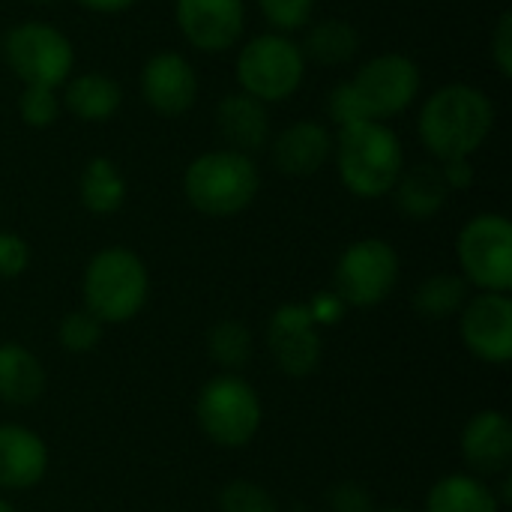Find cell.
Instances as JSON below:
<instances>
[{"label":"cell","instance_id":"obj_1","mask_svg":"<svg viewBox=\"0 0 512 512\" xmlns=\"http://www.w3.org/2000/svg\"><path fill=\"white\" fill-rule=\"evenodd\" d=\"M495 129L492 99L465 81L438 87L420 108L417 132L423 147L438 159H471Z\"/></svg>","mask_w":512,"mask_h":512},{"label":"cell","instance_id":"obj_2","mask_svg":"<svg viewBox=\"0 0 512 512\" xmlns=\"http://www.w3.org/2000/svg\"><path fill=\"white\" fill-rule=\"evenodd\" d=\"M333 159L342 186L366 201L390 195L405 171V147L381 120L342 126L333 135Z\"/></svg>","mask_w":512,"mask_h":512},{"label":"cell","instance_id":"obj_3","mask_svg":"<svg viewBox=\"0 0 512 512\" xmlns=\"http://www.w3.org/2000/svg\"><path fill=\"white\" fill-rule=\"evenodd\" d=\"M261 189V174L252 156L237 150H207L186 165L183 192L186 201L204 216H237L243 213Z\"/></svg>","mask_w":512,"mask_h":512},{"label":"cell","instance_id":"obj_4","mask_svg":"<svg viewBox=\"0 0 512 512\" xmlns=\"http://www.w3.org/2000/svg\"><path fill=\"white\" fill-rule=\"evenodd\" d=\"M84 309L102 324H126L132 321L150 294V276L144 261L126 246L99 249L81 282Z\"/></svg>","mask_w":512,"mask_h":512},{"label":"cell","instance_id":"obj_5","mask_svg":"<svg viewBox=\"0 0 512 512\" xmlns=\"http://www.w3.org/2000/svg\"><path fill=\"white\" fill-rule=\"evenodd\" d=\"M306 78V57L285 33L252 36L237 54V84L264 105L291 99Z\"/></svg>","mask_w":512,"mask_h":512},{"label":"cell","instance_id":"obj_6","mask_svg":"<svg viewBox=\"0 0 512 512\" xmlns=\"http://www.w3.org/2000/svg\"><path fill=\"white\" fill-rule=\"evenodd\" d=\"M201 432L225 450L246 447L261 429V399L255 387L231 372L207 381L195 399Z\"/></svg>","mask_w":512,"mask_h":512},{"label":"cell","instance_id":"obj_7","mask_svg":"<svg viewBox=\"0 0 512 512\" xmlns=\"http://www.w3.org/2000/svg\"><path fill=\"white\" fill-rule=\"evenodd\" d=\"M3 54L21 84H42L57 90L72 78L75 69V48L69 36L42 21L15 24L3 39Z\"/></svg>","mask_w":512,"mask_h":512},{"label":"cell","instance_id":"obj_8","mask_svg":"<svg viewBox=\"0 0 512 512\" xmlns=\"http://www.w3.org/2000/svg\"><path fill=\"white\" fill-rule=\"evenodd\" d=\"M462 279L480 291L507 294L512 288V225L501 213L474 216L456 240Z\"/></svg>","mask_w":512,"mask_h":512},{"label":"cell","instance_id":"obj_9","mask_svg":"<svg viewBox=\"0 0 512 512\" xmlns=\"http://www.w3.org/2000/svg\"><path fill=\"white\" fill-rule=\"evenodd\" d=\"M399 282V255L381 237H363L351 243L336 264L333 285L345 306L372 309L384 303Z\"/></svg>","mask_w":512,"mask_h":512},{"label":"cell","instance_id":"obj_10","mask_svg":"<svg viewBox=\"0 0 512 512\" xmlns=\"http://www.w3.org/2000/svg\"><path fill=\"white\" fill-rule=\"evenodd\" d=\"M420 84H423L420 66L408 54H396V51L366 60L351 78V87L363 105L366 120H381V123L408 111L420 93Z\"/></svg>","mask_w":512,"mask_h":512},{"label":"cell","instance_id":"obj_11","mask_svg":"<svg viewBox=\"0 0 512 512\" xmlns=\"http://www.w3.org/2000/svg\"><path fill=\"white\" fill-rule=\"evenodd\" d=\"M459 333L477 360L504 366L512 357V300L498 291L468 297L462 306Z\"/></svg>","mask_w":512,"mask_h":512},{"label":"cell","instance_id":"obj_12","mask_svg":"<svg viewBox=\"0 0 512 512\" xmlns=\"http://www.w3.org/2000/svg\"><path fill=\"white\" fill-rule=\"evenodd\" d=\"M267 345L276 366L288 378H306L318 369L324 348L321 333L306 309V303H285L273 312L267 324Z\"/></svg>","mask_w":512,"mask_h":512},{"label":"cell","instance_id":"obj_13","mask_svg":"<svg viewBox=\"0 0 512 512\" xmlns=\"http://www.w3.org/2000/svg\"><path fill=\"white\" fill-rule=\"evenodd\" d=\"M174 15L186 42L204 54H222L234 48L246 30L243 0H177Z\"/></svg>","mask_w":512,"mask_h":512},{"label":"cell","instance_id":"obj_14","mask_svg":"<svg viewBox=\"0 0 512 512\" xmlns=\"http://www.w3.org/2000/svg\"><path fill=\"white\" fill-rule=\"evenodd\" d=\"M141 99L162 117L186 114L198 99V72L177 51L153 54L141 69Z\"/></svg>","mask_w":512,"mask_h":512},{"label":"cell","instance_id":"obj_15","mask_svg":"<svg viewBox=\"0 0 512 512\" xmlns=\"http://www.w3.org/2000/svg\"><path fill=\"white\" fill-rule=\"evenodd\" d=\"M333 159V135L318 120H297L273 138V165L288 177H312Z\"/></svg>","mask_w":512,"mask_h":512},{"label":"cell","instance_id":"obj_16","mask_svg":"<svg viewBox=\"0 0 512 512\" xmlns=\"http://www.w3.org/2000/svg\"><path fill=\"white\" fill-rule=\"evenodd\" d=\"M462 456L477 474H507L512 462V423L504 411H480L462 429Z\"/></svg>","mask_w":512,"mask_h":512},{"label":"cell","instance_id":"obj_17","mask_svg":"<svg viewBox=\"0 0 512 512\" xmlns=\"http://www.w3.org/2000/svg\"><path fill=\"white\" fill-rule=\"evenodd\" d=\"M48 471L45 441L24 426L0 423V489H33Z\"/></svg>","mask_w":512,"mask_h":512},{"label":"cell","instance_id":"obj_18","mask_svg":"<svg viewBox=\"0 0 512 512\" xmlns=\"http://www.w3.org/2000/svg\"><path fill=\"white\" fill-rule=\"evenodd\" d=\"M216 129L225 138L228 150L237 153H255L270 141V117L267 105L258 102L255 96L237 90L219 99L216 105Z\"/></svg>","mask_w":512,"mask_h":512},{"label":"cell","instance_id":"obj_19","mask_svg":"<svg viewBox=\"0 0 512 512\" xmlns=\"http://www.w3.org/2000/svg\"><path fill=\"white\" fill-rule=\"evenodd\" d=\"M123 105L120 84L105 72H81L66 81L63 108L81 123H105Z\"/></svg>","mask_w":512,"mask_h":512},{"label":"cell","instance_id":"obj_20","mask_svg":"<svg viewBox=\"0 0 512 512\" xmlns=\"http://www.w3.org/2000/svg\"><path fill=\"white\" fill-rule=\"evenodd\" d=\"M396 192V207L408 216V219H432L444 210L450 189L444 183L441 165H414L405 168L402 177L393 186Z\"/></svg>","mask_w":512,"mask_h":512},{"label":"cell","instance_id":"obj_21","mask_svg":"<svg viewBox=\"0 0 512 512\" xmlns=\"http://www.w3.org/2000/svg\"><path fill=\"white\" fill-rule=\"evenodd\" d=\"M45 393L42 363L18 342L0 345V402L24 408Z\"/></svg>","mask_w":512,"mask_h":512},{"label":"cell","instance_id":"obj_22","mask_svg":"<svg viewBox=\"0 0 512 512\" xmlns=\"http://www.w3.org/2000/svg\"><path fill=\"white\" fill-rule=\"evenodd\" d=\"M78 198L93 216H111L126 201V180L108 156H93L78 180Z\"/></svg>","mask_w":512,"mask_h":512},{"label":"cell","instance_id":"obj_23","mask_svg":"<svg viewBox=\"0 0 512 512\" xmlns=\"http://www.w3.org/2000/svg\"><path fill=\"white\" fill-rule=\"evenodd\" d=\"M426 512H501V501L480 477L450 474L432 486Z\"/></svg>","mask_w":512,"mask_h":512},{"label":"cell","instance_id":"obj_24","mask_svg":"<svg viewBox=\"0 0 512 512\" xmlns=\"http://www.w3.org/2000/svg\"><path fill=\"white\" fill-rule=\"evenodd\" d=\"M306 63H321V66H342L348 60H354V54L360 51V33L354 24L342 21V18H324L315 21L300 45Z\"/></svg>","mask_w":512,"mask_h":512},{"label":"cell","instance_id":"obj_25","mask_svg":"<svg viewBox=\"0 0 512 512\" xmlns=\"http://www.w3.org/2000/svg\"><path fill=\"white\" fill-rule=\"evenodd\" d=\"M465 303H468V282L456 273H435L414 294V309L429 321H444L462 312Z\"/></svg>","mask_w":512,"mask_h":512},{"label":"cell","instance_id":"obj_26","mask_svg":"<svg viewBox=\"0 0 512 512\" xmlns=\"http://www.w3.org/2000/svg\"><path fill=\"white\" fill-rule=\"evenodd\" d=\"M207 351L216 366L237 372L252 360V333L240 321H219L207 336Z\"/></svg>","mask_w":512,"mask_h":512},{"label":"cell","instance_id":"obj_27","mask_svg":"<svg viewBox=\"0 0 512 512\" xmlns=\"http://www.w3.org/2000/svg\"><path fill=\"white\" fill-rule=\"evenodd\" d=\"M18 114L33 129L51 126L57 120V114H60L57 90L54 87H42V84H24V90L18 96Z\"/></svg>","mask_w":512,"mask_h":512},{"label":"cell","instance_id":"obj_28","mask_svg":"<svg viewBox=\"0 0 512 512\" xmlns=\"http://www.w3.org/2000/svg\"><path fill=\"white\" fill-rule=\"evenodd\" d=\"M57 336H60V345L69 354H90L102 339V321H96L87 309H78V312H69L60 321Z\"/></svg>","mask_w":512,"mask_h":512},{"label":"cell","instance_id":"obj_29","mask_svg":"<svg viewBox=\"0 0 512 512\" xmlns=\"http://www.w3.org/2000/svg\"><path fill=\"white\" fill-rule=\"evenodd\" d=\"M258 9L264 21L273 27V33H294L312 21L315 0H258Z\"/></svg>","mask_w":512,"mask_h":512},{"label":"cell","instance_id":"obj_30","mask_svg":"<svg viewBox=\"0 0 512 512\" xmlns=\"http://www.w3.org/2000/svg\"><path fill=\"white\" fill-rule=\"evenodd\" d=\"M219 504H222V512H276V501L267 495V489L255 483H243V480L225 486Z\"/></svg>","mask_w":512,"mask_h":512},{"label":"cell","instance_id":"obj_31","mask_svg":"<svg viewBox=\"0 0 512 512\" xmlns=\"http://www.w3.org/2000/svg\"><path fill=\"white\" fill-rule=\"evenodd\" d=\"M327 111H330V117H333V123H336L339 129L366 120L363 105H360V99H357L351 81H342V84L333 87V93H330V99H327Z\"/></svg>","mask_w":512,"mask_h":512},{"label":"cell","instance_id":"obj_32","mask_svg":"<svg viewBox=\"0 0 512 512\" xmlns=\"http://www.w3.org/2000/svg\"><path fill=\"white\" fill-rule=\"evenodd\" d=\"M30 264V246L12 231H0V279H18Z\"/></svg>","mask_w":512,"mask_h":512},{"label":"cell","instance_id":"obj_33","mask_svg":"<svg viewBox=\"0 0 512 512\" xmlns=\"http://www.w3.org/2000/svg\"><path fill=\"white\" fill-rule=\"evenodd\" d=\"M492 60L504 78L512 75V12L507 9L492 30Z\"/></svg>","mask_w":512,"mask_h":512},{"label":"cell","instance_id":"obj_34","mask_svg":"<svg viewBox=\"0 0 512 512\" xmlns=\"http://www.w3.org/2000/svg\"><path fill=\"white\" fill-rule=\"evenodd\" d=\"M306 309H309V315H312V321H315V327H333V324H339L342 321V315H345V303L339 300V294L336 291H324V294H315L309 303H306Z\"/></svg>","mask_w":512,"mask_h":512},{"label":"cell","instance_id":"obj_35","mask_svg":"<svg viewBox=\"0 0 512 512\" xmlns=\"http://www.w3.org/2000/svg\"><path fill=\"white\" fill-rule=\"evenodd\" d=\"M330 507H333V512H372V498L366 495L363 486H357V483H342V486L333 489Z\"/></svg>","mask_w":512,"mask_h":512},{"label":"cell","instance_id":"obj_36","mask_svg":"<svg viewBox=\"0 0 512 512\" xmlns=\"http://www.w3.org/2000/svg\"><path fill=\"white\" fill-rule=\"evenodd\" d=\"M441 174H444V183H447L450 192H459V189H471L474 186V165H471V159L441 162Z\"/></svg>","mask_w":512,"mask_h":512},{"label":"cell","instance_id":"obj_37","mask_svg":"<svg viewBox=\"0 0 512 512\" xmlns=\"http://www.w3.org/2000/svg\"><path fill=\"white\" fill-rule=\"evenodd\" d=\"M78 6L90 9V12H105V15H114V12H126L129 6H135V0H75Z\"/></svg>","mask_w":512,"mask_h":512},{"label":"cell","instance_id":"obj_38","mask_svg":"<svg viewBox=\"0 0 512 512\" xmlns=\"http://www.w3.org/2000/svg\"><path fill=\"white\" fill-rule=\"evenodd\" d=\"M0 512H15V507H12L9 501H3V498H0Z\"/></svg>","mask_w":512,"mask_h":512},{"label":"cell","instance_id":"obj_39","mask_svg":"<svg viewBox=\"0 0 512 512\" xmlns=\"http://www.w3.org/2000/svg\"><path fill=\"white\" fill-rule=\"evenodd\" d=\"M30 3H36V6H48V3H54V0H30Z\"/></svg>","mask_w":512,"mask_h":512},{"label":"cell","instance_id":"obj_40","mask_svg":"<svg viewBox=\"0 0 512 512\" xmlns=\"http://www.w3.org/2000/svg\"><path fill=\"white\" fill-rule=\"evenodd\" d=\"M381 512H411V510H381Z\"/></svg>","mask_w":512,"mask_h":512}]
</instances>
